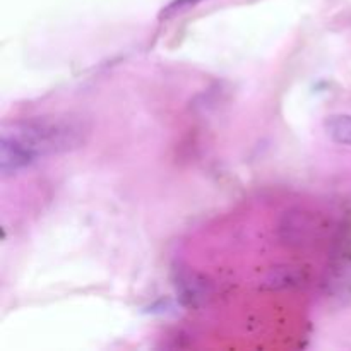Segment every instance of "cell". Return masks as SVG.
I'll list each match as a JSON object with an SVG mask.
<instances>
[{"instance_id": "obj_5", "label": "cell", "mask_w": 351, "mask_h": 351, "mask_svg": "<svg viewBox=\"0 0 351 351\" xmlns=\"http://www.w3.org/2000/svg\"><path fill=\"white\" fill-rule=\"evenodd\" d=\"M201 0H175V2H171L170 5L167 7V9L161 12V17H170L171 14H177L180 12V10L187 9V7L191 5H195V3H199Z\"/></svg>"}, {"instance_id": "obj_1", "label": "cell", "mask_w": 351, "mask_h": 351, "mask_svg": "<svg viewBox=\"0 0 351 351\" xmlns=\"http://www.w3.org/2000/svg\"><path fill=\"white\" fill-rule=\"evenodd\" d=\"M88 132L84 120L75 117H38L9 123L0 134V173L14 177L41 158L77 149Z\"/></svg>"}, {"instance_id": "obj_3", "label": "cell", "mask_w": 351, "mask_h": 351, "mask_svg": "<svg viewBox=\"0 0 351 351\" xmlns=\"http://www.w3.org/2000/svg\"><path fill=\"white\" fill-rule=\"evenodd\" d=\"M324 129L329 139L336 144L351 147V115L346 113H335L324 120Z\"/></svg>"}, {"instance_id": "obj_2", "label": "cell", "mask_w": 351, "mask_h": 351, "mask_svg": "<svg viewBox=\"0 0 351 351\" xmlns=\"http://www.w3.org/2000/svg\"><path fill=\"white\" fill-rule=\"evenodd\" d=\"M177 291L180 293V298L187 305H199L201 302L206 300V297H209L211 293V288L209 283L195 273H182L177 276Z\"/></svg>"}, {"instance_id": "obj_4", "label": "cell", "mask_w": 351, "mask_h": 351, "mask_svg": "<svg viewBox=\"0 0 351 351\" xmlns=\"http://www.w3.org/2000/svg\"><path fill=\"white\" fill-rule=\"evenodd\" d=\"M300 281L302 274L295 267H276L267 274V278L264 280V287L269 290H287V288L300 285Z\"/></svg>"}]
</instances>
